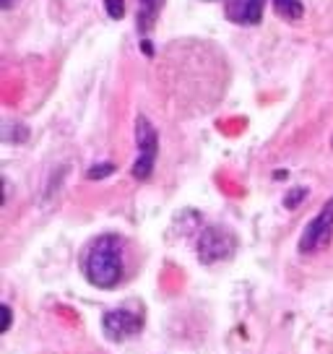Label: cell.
Listing matches in <instances>:
<instances>
[{
  "label": "cell",
  "mask_w": 333,
  "mask_h": 354,
  "mask_svg": "<svg viewBox=\"0 0 333 354\" xmlns=\"http://www.w3.org/2000/svg\"><path fill=\"white\" fill-rule=\"evenodd\" d=\"M305 196H307V188H294L292 193H287L284 206H287V209H297L302 201H305Z\"/></svg>",
  "instance_id": "9"
},
{
  "label": "cell",
  "mask_w": 333,
  "mask_h": 354,
  "mask_svg": "<svg viewBox=\"0 0 333 354\" xmlns=\"http://www.w3.org/2000/svg\"><path fill=\"white\" fill-rule=\"evenodd\" d=\"M274 11L287 21H300L305 6H302V0H274Z\"/></svg>",
  "instance_id": "8"
},
{
  "label": "cell",
  "mask_w": 333,
  "mask_h": 354,
  "mask_svg": "<svg viewBox=\"0 0 333 354\" xmlns=\"http://www.w3.org/2000/svg\"><path fill=\"white\" fill-rule=\"evenodd\" d=\"M234 234L224 227H206L198 237V258L200 263H216L234 253Z\"/></svg>",
  "instance_id": "4"
},
{
  "label": "cell",
  "mask_w": 333,
  "mask_h": 354,
  "mask_svg": "<svg viewBox=\"0 0 333 354\" xmlns=\"http://www.w3.org/2000/svg\"><path fill=\"white\" fill-rule=\"evenodd\" d=\"M104 8L112 19H122L125 16V0H104Z\"/></svg>",
  "instance_id": "10"
},
{
  "label": "cell",
  "mask_w": 333,
  "mask_h": 354,
  "mask_svg": "<svg viewBox=\"0 0 333 354\" xmlns=\"http://www.w3.org/2000/svg\"><path fill=\"white\" fill-rule=\"evenodd\" d=\"M135 146H138V156L133 162V177L135 180H149L154 175L156 156H159V133L146 115L135 118Z\"/></svg>",
  "instance_id": "2"
},
{
  "label": "cell",
  "mask_w": 333,
  "mask_h": 354,
  "mask_svg": "<svg viewBox=\"0 0 333 354\" xmlns=\"http://www.w3.org/2000/svg\"><path fill=\"white\" fill-rule=\"evenodd\" d=\"M263 8L266 0H227L224 3V13L232 24L240 26H256L263 19Z\"/></svg>",
  "instance_id": "6"
},
{
  "label": "cell",
  "mask_w": 333,
  "mask_h": 354,
  "mask_svg": "<svg viewBox=\"0 0 333 354\" xmlns=\"http://www.w3.org/2000/svg\"><path fill=\"white\" fill-rule=\"evenodd\" d=\"M84 274L89 284L99 289H112L122 279V243L115 234H102L86 248Z\"/></svg>",
  "instance_id": "1"
},
{
  "label": "cell",
  "mask_w": 333,
  "mask_h": 354,
  "mask_svg": "<svg viewBox=\"0 0 333 354\" xmlns=\"http://www.w3.org/2000/svg\"><path fill=\"white\" fill-rule=\"evenodd\" d=\"M138 3H141V8H138V29H141V34H146L151 32L164 0H138Z\"/></svg>",
  "instance_id": "7"
},
{
  "label": "cell",
  "mask_w": 333,
  "mask_h": 354,
  "mask_svg": "<svg viewBox=\"0 0 333 354\" xmlns=\"http://www.w3.org/2000/svg\"><path fill=\"white\" fill-rule=\"evenodd\" d=\"M13 3H16V0H0V8H3V11H11Z\"/></svg>",
  "instance_id": "13"
},
{
  "label": "cell",
  "mask_w": 333,
  "mask_h": 354,
  "mask_svg": "<svg viewBox=\"0 0 333 354\" xmlns=\"http://www.w3.org/2000/svg\"><path fill=\"white\" fill-rule=\"evenodd\" d=\"M8 328H11V308H8V305H3V328H0V331L6 333Z\"/></svg>",
  "instance_id": "12"
},
{
  "label": "cell",
  "mask_w": 333,
  "mask_h": 354,
  "mask_svg": "<svg viewBox=\"0 0 333 354\" xmlns=\"http://www.w3.org/2000/svg\"><path fill=\"white\" fill-rule=\"evenodd\" d=\"M333 240V196L325 203L323 209L307 221L305 232L300 237V253L302 255H312L325 250Z\"/></svg>",
  "instance_id": "3"
},
{
  "label": "cell",
  "mask_w": 333,
  "mask_h": 354,
  "mask_svg": "<svg viewBox=\"0 0 333 354\" xmlns=\"http://www.w3.org/2000/svg\"><path fill=\"white\" fill-rule=\"evenodd\" d=\"M141 328H144V318L133 310L115 308L110 313H104V318H102V331L107 333L112 342L131 339L135 333H141Z\"/></svg>",
  "instance_id": "5"
},
{
  "label": "cell",
  "mask_w": 333,
  "mask_h": 354,
  "mask_svg": "<svg viewBox=\"0 0 333 354\" xmlns=\"http://www.w3.org/2000/svg\"><path fill=\"white\" fill-rule=\"evenodd\" d=\"M112 172H115V165H94L89 169V180H102V177H110Z\"/></svg>",
  "instance_id": "11"
}]
</instances>
